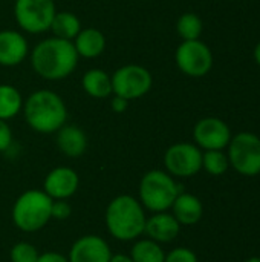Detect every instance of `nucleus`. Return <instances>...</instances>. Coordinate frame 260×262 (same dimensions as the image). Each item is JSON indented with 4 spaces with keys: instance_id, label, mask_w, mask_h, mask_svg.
<instances>
[{
    "instance_id": "f257e3e1",
    "label": "nucleus",
    "mask_w": 260,
    "mask_h": 262,
    "mask_svg": "<svg viewBox=\"0 0 260 262\" xmlns=\"http://www.w3.org/2000/svg\"><path fill=\"white\" fill-rule=\"evenodd\" d=\"M31 64L41 78L57 81L75 71L78 54L70 40L52 37L35 45L31 52Z\"/></svg>"
},
{
    "instance_id": "bb28decb",
    "label": "nucleus",
    "mask_w": 260,
    "mask_h": 262,
    "mask_svg": "<svg viewBox=\"0 0 260 262\" xmlns=\"http://www.w3.org/2000/svg\"><path fill=\"white\" fill-rule=\"evenodd\" d=\"M72 213V207L69 203H66V200H55L52 201V207H51V218L63 221L67 220Z\"/></svg>"
},
{
    "instance_id": "aec40b11",
    "label": "nucleus",
    "mask_w": 260,
    "mask_h": 262,
    "mask_svg": "<svg viewBox=\"0 0 260 262\" xmlns=\"http://www.w3.org/2000/svg\"><path fill=\"white\" fill-rule=\"evenodd\" d=\"M51 31L54 37L72 41L81 31V23L75 14L69 11H61V12H55L54 20L51 23Z\"/></svg>"
},
{
    "instance_id": "6ab92c4d",
    "label": "nucleus",
    "mask_w": 260,
    "mask_h": 262,
    "mask_svg": "<svg viewBox=\"0 0 260 262\" xmlns=\"http://www.w3.org/2000/svg\"><path fill=\"white\" fill-rule=\"evenodd\" d=\"M81 86L93 98H107L112 94V77L103 69H89L81 78Z\"/></svg>"
},
{
    "instance_id": "a878e982",
    "label": "nucleus",
    "mask_w": 260,
    "mask_h": 262,
    "mask_svg": "<svg viewBox=\"0 0 260 262\" xmlns=\"http://www.w3.org/2000/svg\"><path fill=\"white\" fill-rule=\"evenodd\" d=\"M164 262H198V256L193 250L187 247H178L173 249L169 255H166Z\"/></svg>"
},
{
    "instance_id": "20e7f679",
    "label": "nucleus",
    "mask_w": 260,
    "mask_h": 262,
    "mask_svg": "<svg viewBox=\"0 0 260 262\" xmlns=\"http://www.w3.org/2000/svg\"><path fill=\"white\" fill-rule=\"evenodd\" d=\"M52 198L43 190H26L21 193L12 207L14 224L26 233L41 230L51 220Z\"/></svg>"
},
{
    "instance_id": "ddd939ff",
    "label": "nucleus",
    "mask_w": 260,
    "mask_h": 262,
    "mask_svg": "<svg viewBox=\"0 0 260 262\" xmlns=\"http://www.w3.org/2000/svg\"><path fill=\"white\" fill-rule=\"evenodd\" d=\"M78 173L70 167L52 169L43 183V192L52 200H67L78 189Z\"/></svg>"
},
{
    "instance_id": "f8f14e48",
    "label": "nucleus",
    "mask_w": 260,
    "mask_h": 262,
    "mask_svg": "<svg viewBox=\"0 0 260 262\" xmlns=\"http://www.w3.org/2000/svg\"><path fill=\"white\" fill-rule=\"evenodd\" d=\"M112 258V252L109 244L97 236L86 235L78 238L69 252V262H109Z\"/></svg>"
},
{
    "instance_id": "423d86ee",
    "label": "nucleus",
    "mask_w": 260,
    "mask_h": 262,
    "mask_svg": "<svg viewBox=\"0 0 260 262\" xmlns=\"http://www.w3.org/2000/svg\"><path fill=\"white\" fill-rule=\"evenodd\" d=\"M228 161L236 172L245 177L260 173V138L251 132L231 137L228 144Z\"/></svg>"
},
{
    "instance_id": "9d476101",
    "label": "nucleus",
    "mask_w": 260,
    "mask_h": 262,
    "mask_svg": "<svg viewBox=\"0 0 260 262\" xmlns=\"http://www.w3.org/2000/svg\"><path fill=\"white\" fill-rule=\"evenodd\" d=\"M164 164L170 175L188 178L202 169V152L196 144L176 143L167 149Z\"/></svg>"
},
{
    "instance_id": "dca6fc26",
    "label": "nucleus",
    "mask_w": 260,
    "mask_h": 262,
    "mask_svg": "<svg viewBox=\"0 0 260 262\" xmlns=\"http://www.w3.org/2000/svg\"><path fill=\"white\" fill-rule=\"evenodd\" d=\"M57 147L66 157H81L87 149V137L78 126L64 124L57 130Z\"/></svg>"
},
{
    "instance_id": "c85d7f7f",
    "label": "nucleus",
    "mask_w": 260,
    "mask_h": 262,
    "mask_svg": "<svg viewBox=\"0 0 260 262\" xmlns=\"http://www.w3.org/2000/svg\"><path fill=\"white\" fill-rule=\"evenodd\" d=\"M127 106H129V101H127L126 98H123V97H118V95H115V97L112 98V101H110V107H112V111H115L116 114L126 112Z\"/></svg>"
},
{
    "instance_id": "39448f33",
    "label": "nucleus",
    "mask_w": 260,
    "mask_h": 262,
    "mask_svg": "<svg viewBox=\"0 0 260 262\" xmlns=\"http://www.w3.org/2000/svg\"><path fill=\"white\" fill-rule=\"evenodd\" d=\"M181 193V187L170 173L162 170L147 172L139 183V200L143 206L155 213L170 209Z\"/></svg>"
},
{
    "instance_id": "0eeeda50",
    "label": "nucleus",
    "mask_w": 260,
    "mask_h": 262,
    "mask_svg": "<svg viewBox=\"0 0 260 262\" xmlns=\"http://www.w3.org/2000/svg\"><path fill=\"white\" fill-rule=\"evenodd\" d=\"M55 12L52 0H15L14 5V15L18 26L29 34L49 31Z\"/></svg>"
},
{
    "instance_id": "4be33fe9",
    "label": "nucleus",
    "mask_w": 260,
    "mask_h": 262,
    "mask_svg": "<svg viewBox=\"0 0 260 262\" xmlns=\"http://www.w3.org/2000/svg\"><path fill=\"white\" fill-rule=\"evenodd\" d=\"M130 258L133 262H164L166 253L159 243L152 239H141L132 247Z\"/></svg>"
},
{
    "instance_id": "2eb2a0df",
    "label": "nucleus",
    "mask_w": 260,
    "mask_h": 262,
    "mask_svg": "<svg viewBox=\"0 0 260 262\" xmlns=\"http://www.w3.org/2000/svg\"><path fill=\"white\" fill-rule=\"evenodd\" d=\"M181 230V224L176 218L167 212H158L153 216L147 218L144 233L156 243H170L173 241Z\"/></svg>"
},
{
    "instance_id": "c756f323",
    "label": "nucleus",
    "mask_w": 260,
    "mask_h": 262,
    "mask_svg": "<svg viewBox=\"0 0 260 262\" xmlns=\"http://www.w3.org/2000/svg\"><path fill=\"white\" fill-rule=\"evenodd\" d=\"M37 262H69L66 256L60 255V253H55V252H48V253H43L38 256Z\"/></svg>"
},
{
    "instance_id": "7c9ffc66",
    "label": "nucleus",
    "mask_w": 260,
    "mask_h": 262,
    "mask_svg": "<svg viewBox=\"0 0 260 262\" xmlns=\"http://www.w3.org/2000/svg\"><path fill=\"white\" fill-rule=\"evenodd\" d=\"M109 262H133L130 256L127 255H123V253H118V255H112L110 261Z\"/></svg>"
},
{
    "instance_id": "f03ea898",
    "label": "nucleus",
    "mask_w": 260,
    "mask_h": 262,
    "mask_svg": "<svg viewBox=\"0 0 260 262\" xmlns=\"http://www.w3.org/2000/svg\"><path fill=\"white\" fill-rule=\"evenodd\" d=\"M26 123L40 134H52L64 126L67 109L63 98L48 89L32 92L23 106Z\"/></svg>"
},
{
    "instance_id": "393cba45",
    "label": "nucleus",
    "mask_w": 260,
    "mask_h": 262,
    "mask_svg": "<svg viewBox=\"0 0 260 262\" xmlns=\"http://www.w3.org/2000/svg\"><path fill=\"white\" fill-rule=\"evenodd\" d=\"M38 256V250L29 243H18L11 249L12 262H37Z\"/></svg>"
},
{
    "instance_id": "cd10ccee",
    "label": "nucleus",
    "mask_w": 260,
    "mask_h": 262,
    "mask_svg": "<svg viewBox=\"0 0 260 262\" xmlns=\"http://www.w3.org/2000/svg\"><path fill=\"white\" fill-rule=\"evenodd\" d=\"M12 143V132L11 127L5 120H0V152L6 150Z\"/></svg>"
},
{
    "instance_id": "9b49d317",
    "label": "nucleus",
    "mask_w": 260,
    "mask_h": 262,
    "mask_svg": "<svg viewBox=\"0 0 260 262\" xmlns=\"http://www.w3.org/2000/svg\"><path fill=\"white\" fill-rule=\"evenodd\" d=\"M193 137L196 144L204 150H224L231 141V130L224 120L207 117L196 123Z\"/></svg>"
},
{
    "instance_id": "f3484780",
    "label": "nucleus",
    "mask_w": 260,
    "mask_h": 262,
    "mask_svg": "<svg viewBox=\"0 0 260 262\" xmlns=\"http://www.w3.org/2000/svg\"><path fill=\"white\" fill-rule=\"evenodd\" d=\"M172 209H173L172 215L182 226H193L199 223L204 213L201 200L192 193H182V192L176 196Z\"/></svg>"
},
{
    "instance_id": "4468645a",
    "label": "nucleus",
    "mask_w": 260,
    "mask_h": 262,
    "mask_svg": "<svg viewBox=\"0 0 260 262\" xmlns=\"http://www.w3.org/2000/svg\"><path fill=\"white\" fill-rule=\"evenodd\" d=\"M26 38L12 29L0 31V64L2 66H17L28 55Z\"/></svg>"
},
{
    "instance_id": "a211bd4d",
    "label": "nucleus",
    "mask_w": 260,
    "mask_h": 262,
    "mask_svg": "<svg viewBox=\"0 0 260 262\" xmlns=\"http://www.w3.org/2000/svg\"><path fill=\"white\" fill-rule=\"evenodd\" d=\"M75 41V51L78 54V57H84V58H95L98 55H101L106 49V38L104 34L95 28H87V29H81L78 32V35L74 38Z\"/></svg>"
},
{
    "instance_id": "7ed1b4c3",
    "label": "nucleus",
    "mask_w": 260,
    "mask_h": 262,
    "mask_svg": "<svg viewBox=\"0 0 260 262\" xmlns=\"http://www.w3.org/2000/svg\"><path fill=\"white\" fill-rule=\"evenodd\" d=\"M146 213L139 201L130 195H120L106 209V227L118 241H133L144 233Z\"/></svg>"
},
{
    "instance_id": "b1692460",
    "label": "nucleus",
    "mask_w": 260,
    "mask_h": 262,
    "mask_svg": "<svg viewBox=\"0 0 260 262\" xmlns=\"http://www.w3.org/2000/svg\"><path fill=\"white\" fill-rule=\"evenodd\" d=\"M230 161L222 150H205L202 154V169L213 177H221L228 170Z\"/></svg>"
},
{
    "instance_id": "5701e85b",
    "label": "nucleus",
    "mask_w": 260,
    "mask_h": 262,
    "mask_svg": "<svg viewBox=\"0 0 260 262\" xmlns=\"http://www.w3.org/2000/svg\"><path fill=\"white\" fill-rule=\"evenodd\" d=\"M202 20L193 12L182 14L176 23V31L182 40H198L202 34Z\"/></svg>"
},
{
    "instance_id": "1a4fd4ad",
    "label": "nucleus",
    "mask_w": 260,
    "mask_h": 262,
    "mask_svg": "<svg viewBox=\"0 0 260 262\" xmlns=\"http://www.w3.org/2000/svg\"><path fill=\"white\" fill-rule=\"evenodd\" d=\"M176 64L188 77H204L213 66V54L210 48L198 40H184L176 49Z\"/></svg>"
},
{
    "instance_id": "473e14b6",
    "label": "nucleus",
    "mask_w": 260,
    "mask_h": 262,
    "mask_svg": "<svg viewBox=\"0 0 260 262\" xmlns=\"http://www.w3.org/2000/svg\"><path fill=\"white\" fill-rule=\"evenodd\" d=\"M245 262H260L259 256H254V258H250V259H247Z\"/></svg>"
},
{
    "instance_id": "412c9836",
    "label": "nucleus",
    "mask_w": 260,
    "mask_h": 262,
    "mask_svg": "<svg viewBox=\"0 0 260 262\" xmlns=\"http://www.w3.org/2000/svg\"><path fill=\"white\" fill-rule=\"evenodd\" d=\"M23 107L20 92L11 84H0V120L15 117Z\"/></svg>"
},
{
    "instance_id": "6e6552de",
    "label": "nucleus",
    "mask_w": 260,
    "mask_h": 262,
    "mask_svg": "<svg viewBox=\"0 0 260 262\" xmlns=\"http://www.w3.org/2000/svg\"><path fill=\"white\" fill-rule=\"evenodd\" d=\"M152 74L139 64H126L112 75V92L132 101L144 97L152 88Z\"/></svg>"
},
{
    "instance_id": "2f4dec72",
    "label": "nucleus",
    "mask_w": 260,
    "mask_h": 262,
    "mask_svg": "<svg viewBox=\"0 0 260 262\" xmlns=\"http://www.w3.org/2000/svg\"><path fill=\"white\" fill-rule=\"evenodd\" d=\"M254 58H256V63L260 66V41L257 43V46L254 48Z\"/></svg>"
}]
</instances>
